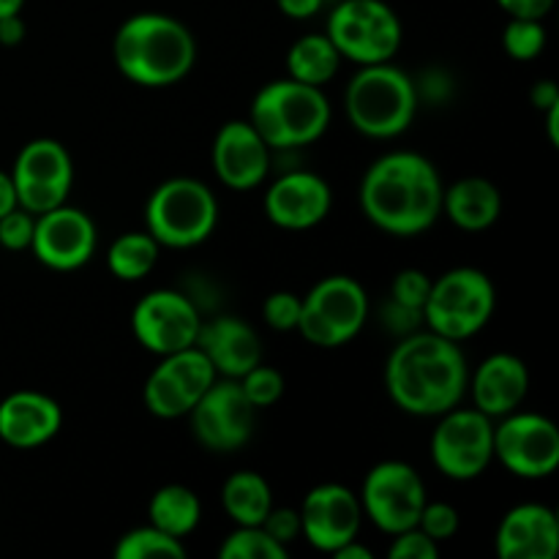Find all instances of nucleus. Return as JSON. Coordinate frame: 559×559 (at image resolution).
I'll list each match as a JSON object with an SVG mask.
<instances>
[{"instance_id": "1", "label": "nucleus", "mask_w": 559, "mask_h": 559, "mask_svg": "<svg viewBox=\"0 0 559 559\" xmlns=\"http://www.w3.org/2000/svg\"><path fill=\"white\" fill-rule=\"evenodd\" d=\"M469 369L459 342L435 331L402 336L385 364V388L402 413L440 418L467 393Z\"/></svg>"}, {"instance_id": "2", "label": "nucleus", "mask_w": 559, "mask_h": 559, "mask_svg": "<svg viewBox=\"0 0 559 559\" xmlns=\"http://www.w3.org/2000/svg\"><path fill=\"white\" fill-rule=\"evenodd\" d=\"M440 173L426 156L393 151L377 158L360 180V207L377 229L413 238L442 216Z\"/></svg>"}, {"instance_id": "3", "label": "nucleus", "mask_w": 559, "mask_h": 559, "mask_svg": "<svg viewBox=\"0 0 559 559\" xmlns=\"http://www.w3.org/2000/svg\"><path fill=\"white\" fill-rule=\"evenodd\" d=\"M112 58L120 74L134 85L169 87L194 69L197 41L175 16L142 11L118 27Z\"/></svg>"}, {"instance_id": "4", "label": "nucleus", "mask_w": 559, "mask_h": 559, "mask_svg": "<svg viewBox=\"0 0 559 559\" xmlns=\"http://www.w3.org/2000/svg\"><path fill=\"white\" fill-rule=\"evenodd\" d=\"M331 102L322 87L293 80H273L251 102L249 123L271 151H293L320 140L331 126Z\"/></svg>"}, {"instance_id": "5", "label": "nucleus", "mask_w": 559, "mask_h": 559, "mask_svg": "<svg viewBox=\"0 0 559 559\" xmlns=\"http://www.w3.org/2000/svg\"><path fill=\"white\" fill-rule=\"evenodd\" d=\"M344 112L355 131L371 140H393L413 126L418 112V87L399 66H360L344 93Z\"/></svg>"}, {"instance_id": "6", "label": "nucleus", "mask_w": 559, "mask_h": 559, "mask_svg": "<svg viewBox=\"0 0 559 559\" xmlns=\"http://www.w3.org/2000/svg\"><path fill=\"white\" fill-rule=\"evenodd\" d=\"M216 194L197 178H169L147 197V233L167 249H191L205 243L216 229Z\"/></svg>"}, {"instance_id": "7", "label": "nucleus", "mask_w": 559, "mask_h": 559, "mask_svg": "<svg viewBox=\"0 0 559 559\" xmlns=\"http://www.w3.org/2000/svg\"><path fill=\"white\" fill-rule=\"evenodd\" d=\"M497 309V289L478 267H453L440 278H431L429 298L424 304V322L429 331L464 342L489 325Z\"/></svg>"}, {"instance_id": "8", "label": "nucleus", "mask_w": 559, "mask_h": 559, "mask_svg": "<svg viewBox=\"0 0 559 559\" xmlns=\"http://www.w3.org/2000/svg\"><path fill=\"white\" fill-rule=\"evenodd\" d=\"M300 300L298 331L314 347H344L369 320V295L353 276L322 278Z\"/></svg>"}, {"instance_id": "9", "label": "nucleus", "mask_w": 559, "mask_h": 559, "mask_svg": "<svg viewBox=\"0 0 559 559\" xmlns=\"http://www.w3.org/2000/svg\"><path fill=\"white\" fill-rule=\"evenodd\" d=\"M328 38L358 66L388 63L402 47V22L382 0H344L328 20Z\"/></svg>"}, {"instance_id": "10", "label": "nucleus", "mask_w": 559, "mask_h": 559, "mask_svg": "<svg viewBox=\"0 0 559 559\" xmlns=\"http://www.w3.org/2000/svg\"><path fill=\"white\" fill-rule=\"evenodd\" d=\"M431 462L451 480L480 478L495 462V420L475 407L442 413L431 435Z\"/></svg>"}, {"instance_id": "11", "label": "nucleus", "mask_w": 559, "mask_h": 559, "mask_svg": "<svg viewBox=\"0 0 559 559\" xmlns=\"http://www.w3.org/2000/svg\"><path fill=\"white\" fill-rule=\"evenodd\" d=\"M358 497L369 522L388 535L418 527V516L429 500L418 469L396 459L374 464L366 473Z\"/></svg>"}, {"instance_id": "12", "label": "nucleus", "mask_w": 559, "mask_h": 559, "mask_svg": "<svg viewBox=\"0 0 559 559\" xmlns=\"http://www.w3.org/2000/svg\"><path fill=\"white\" fill-rule=\"evenodd\" d=\"M11 178H14L16 205L25 207L33 216H41L69 200L74 164L63 142L41 136L22 145L14 158Z\"/></svg>"}, {"instance_id": "13", "label": "nucleus", "mask_w": 559, "mask_h": 559, "mask_svg": "<svg viewBox=\"0 0 559 559\" xmlns=\"http://www.w3.org/2000/svg\"><path fill=\"white\" fill-rule=\"evenodd\" d=\"M495 459L516 478H549L559 467L557 424L546 415L513 409L495 426Z\"/></svg>"}, {"instance_id": "14", "label": "nucleus", "mask_w": 559, "mask_h": 559, "mask_svg": "<svg viewBox=\"0 0 559 559\" xmlns=\"http://www.w3.org/2000/svg\"><path fill=\"white\" fill-rule=\"evenodd\" d=\"M191 429L207 451L229 453L243 448L254 435L257 407L246 399L238 380H216L191 407Z\"/></svg>"}, {"instance_id": "15", "label": "nucleus", "mask_w": 559, "mask_h": 559, "mask_svg": "<svg viewBox=\"0 0 559 559\" xmlns=\"http://www.w3.org/2000/svg\"><path fill=\"white\" fill-rule=\"evenodd\" d=\"M202 317L194 300L178 289H153L131 314L136 342L153 355H169L191 347L200 333Z\"/></svg>"}, {"instance_id": "16", "label": "nucleus", "mask_w": 559, "mask_h": 559, "mask_svg": "<svg viewBox=\"0 0 559 559\" xmlns=\"http://www.w3.org/2000/svg\"><path fill=\"white\" fill-rule=\"evenodd\" d=\"M300 538L309 540L314 549L333 551L338 546L358 538L364 524L360 497L342 484H320L304 497L298 508Z\"/></svg>"}, {"instance_id": "17", "label": "nucleus", "mask_w": 559, "mask_h": 559, "mask_svg": "<svg viewBox=\"0 0 559 559\" xmlns=\"http://www.w3.org/2000/svg\"><path fill=\"white\" fill-rule=\"evenodd\" d=\"M31 251L52 271H76L87 265L96 251V224L85 211L60 205L36 216Z\"/></svg>"}, {"instance_id": "18", "label": "nucleus", "mask_w": 559, "mask_h": 559, "mask_svg": "<svg viewBox=\"0 0 559 559\" xmlns=\"http://www.w3.org/2000/svg\"><path fill=\"white\" fill-rule=\"evenodd\" d=\"M333 194L325 178L309 169H293L284 173L282 178L273 180L265 191V216L276 227L293 229H311L331 213Z\"/></svg>"}, {"instance_id": "19", "label": "nucleus", "mask_w": 559, "mask_h": 559, "mask_svg": "<svg viewBox=\"0 0 559 559\" xmlns=\"http://www.w3.org/2000/svg\"><path fill=\"white\" fill-rule=\"evenodd\" d=\"M213 169L233 191H251L267 178L271 147L249 120H229L213 140Z\"/></svg>"}, {"instance_id": "20", "label": "nucleus", "mask_w": 559, "mask_h": 559, "mask_svg": "<svg viewBox=\"0 0 559 559\" xmlns=\"http://www.w3.org/2000/svg\"><path fill=\"white\" fill-rule=\"evenodd\" d=\"M63 429V409L38 391H14L0 402V440L16 451L47 445Z\"/></svg>"}, {"instance_id": "21", "label": "nucleus", "mask_w": 559, "mask_h": 559, "mask_svg": "<svg viewBox=\"0 0 559 559\" xmlns=\"http://www.w3.org/2000/svg\"><path fill=\"white\" fill-rule=\"evenodd\" d=\"M502 559H555L559 551V522L551 508L522 502L502 516L495 535Z\"/></svg>"}, {"instance_id": "22", "label": "nucleus", "mask_w": 559, "mask_h": 559, "mask_svg": "<svg viewBox=\"0 0 559 559\" xmlns=\"http://www.w3.org/2000/svg\"><path fill=\"white\" fill-rule=\"evenodd\" d=\"M194 344L207 355L216 374L227 377V380H240L262 360L260 336L240 317L224 314L213 317L211 322L202 320Z\"/></svg>"}, {"instance_id": "23", "label": "nucleus", "mask_w": 559, "mask_h": 559, "mask_svg": "<svg viewBox=\"0 0 559 559\" xmlns=\"http://www.w3.org/2000/svg\"><path fill=\"white\" fill-rule=\"evenodd\" d=\"M467 388L473 391L475 409L491 420H500L524 402L530 391V371L519 355L495 353L475 369Z\"/></svg>"}, {"instance_id": "24", "label": "nucleus", "mask_w": 559, "mask_h": 559, "mask_svg": "<svg viewBox=\"0 0 559 559\" xmlns=\"http://www.w3.org/2000/svg\"><path fill=\"white\" fill-rule=\"evenodd\" d=\"M442 213L464 233H484L502 213L500 189L478 175L456 180L442 191Z\"/></svg>"}, {"instance_id": "25", "label": "nucleus", "mask_w": 559, "mask_h": 559, "mask_svg": "<svg viewBox=\"0 0 559 559\" xmlns=\"http://www.w3.org/2000/svg\"><path fill=\"white\" fill-rule=\"evenodd\" d=\"M222 506L238 527H257L273 508V491L260 473L240 469L224 480Z\"/></svg>"}, {"instance_id": "26", "label": "nucleus", "mask_w": 559, "mask_h": 559, "mask_svg": "<svg viewBox=\"0 0 559 559\" xmlns=\"http://www.w3.org/2000/svg\"><path fill=\"white\" fill-rule=\"evenodd\" d=\"M338 69H342V52L328 38V33H309L298 38L287 52L289 76L306 85L325 87L328 82L336 80Z\"/></svg>"}, {"instance_id": "27", "label": "nucleus", "mask_w": 559, "mask_h": 559, "mask_svg": "<svg viewBox=\"0 0 559 559\" xmlns=\"http://www.w3.org/2000/svg\"><path fill=\"white\" fill-rule=\"evenodd\" d=\"M147 516H151L153 527L183 540L200 524L202 502L189 486L167 484L151 497V502H147Z\"/></svg>"}, {"instance_id": "28", "label": "nucleus", "mask_w": 559, "mask_h": 559, "mask_svg": "<svg viewBox=\"0 0 559 559\" xmlns=\"http://www.w3.org/2000/svg\"><path fill=\"white\" fill-rule=\"evenodd\" d=\"M158 240L151 233H126L112 240L107 251V267L120 282H140L156 267Z\"/></svg>"}, {"instance_id": "29", "label": "nucleus", "mask_w": 559, "mask_h": 559, "mask_svg": "<svg viewBox=\"0 0 559 559\" xmlns=\"http://www.w3.org/2000/svg\"><path fill=\"white\" fill-rule=\"evenodd\" d=\"M186 557L183 540L164 530L153 527H134L123 533L115 546V559H180Z\"/></svg>"}, {"instance_id": "30", "label": "nucleus", "mask_w": 559, "mask_h": 559, "mask_svg": "<svg viewBox=\"0 0 559 559\" xmlns=\"http://www.w3.org/2000/svg\"><path fill=\"white\" fill-rule=\"evenodd\" d=\"M145 407L151 409L156 418L178 420L191 413L194 399H191L189 393H186V388L158 364L145 382Z\"/></svg>"}, {"instance_id": "31", "label": "nucleus", "mask_w": 559, "mask_h": 559, "mask_svg": "<svg viewBox=\"0 0 559 559\" xmlns=\"http://www.w3.org/2000/svg\"><path fill=\"white\" fill-rule=\"evenodd\" d=\"M222 559H287L289 549L282 546L278 540H273L271 535L262 530V524L257 527H238L235 533H229L224 538L222 549H218Z\"/></svg>"}, {"instance_id": "32", "label": "nucleus", "mask_w": 559, "mask_h": 559, "mask_svg": "<svg viewBox=\"0 0 559 559\" xmlns=\"http://www.w3.org/2000/svg\"><path fill=\"white\" fill-rule=\"evenodd\" d=\"M502 47L513 60H522V63L535 60L546 47L544 20H516V16H511L506 33H502Z\"/></svg>"}, {"instance_id": "33", "label": "nucleus", "mask_w": 559, "mask_h": 559, "mask_svg": "<svg viewBox=\"0 0 559 559\" xmlns=\"http://www.w3.org/2000/svg\"><path fill=\"white\" fill-rule=\"evenodd\" d=\"M238 382L240 388H243L246 399H249L257 409L273 407V404L284 396L282 371H276L273 366H265L262 360L254 366V369L246 371Z\"/></svg>"}, {"instance_id": "34", "label": "nucleus", "mask_w": 559, "mask_h": 559, "mask_svg": "<svg viewBox=\"0 0 559 559\" xmlns=\"http://www.w3.org/2000/svg\"><path fill=\"white\" fill-rule=\"evenodd\" d=\"M418 530H424L431 540L442 544L451 540L459 533V511L451 502H429L426 500L424 511L418 516Z\"/></svg>"}, {"instance_id": "35", "label": "nucleus", "mask_w": 559, "mask_h": 559, "mask_svg": "<svg viewBox=\"0 0 559 559\" xmlns=\"http://www.w3.org/2000/svg\"><path fill=\"white\" fill-rule=\"evenodd\" d=\"M300 304H304V300H300L295 293L278 289V293L267 295L265 306H262V317H265V322L273 328V331H282V333L298 331Z\"/></svg>"}, {"instance_id": "36", "label": "nucleus", "mask_w": 559, "mask_h": 559, "mask_svg": "<svg viewBox=\"0 0 559 559\" xmlns=\"http://www.w3.org/2000/svg\"><path fill=\"white\" fill-rule=\"evenodd\" d=\"M33 227H36V216L27 213L25 207L16 205L14 211L0 216V246L9 251L31 249Z\"/></svg>"}, {"instance_id": "37", "label": "nucleus", "mask_w": 559, "mask_h": 559, "mask_svg": "<svg viewBox=\"0 0 559 559\" xmlns=\"http://www.w3.org/2000/svg\"><path fill=\"white\" fill-rule=\"evenodd\" d=\"M429 289H431V278L426 276L424 271H418V267H404V271L393 278L391 298L396 300V304L409 306V309L424 311L426 298H429Z\"/></svg>"}, {"instance_id": "38", "label": "nucleus", "mask_w": 559, "mask_h": 559, "mask_svg": "<svg viewBox=\"0 0 559 559\" xmlns=\"http://www.w3.org/2000/svg\"><path fill=\"white\" fill-rule=\"evenodd\" d=\"M388 555H391V559H437L440 557V544L431 540L424 530L409 527L404 533L393 535Z\"/></svg>"}, {"instance_id": "39", "label": "nucleus", "mask_w": 559, "mask_h": 559, "mask_svg": "<svg viewBox=\"0 0 559 559\" xmlns=\"http://www.w3.org/2000/svg\"><path fill=\"white\" fill-rule=\"evenodd\" d=\"M262 530H265L267 535H271L273 540H278L282 546L293 544L295 538H300V516L295 508H276L273 506L271 511H267L265 522H262Z\"/></svg>"}, {"instance_id": "40", "label": "nucleus", "mask_w": 559, "mask_h": 559, "mask_svg": "<svg viewBox=\"0 0 559 559\" xmlns=\"http://www.w3.org/2000/svg\"><path fill=\"white\" fill-rule=\"evenodd\" d=\"M420 322H424V311L396 304L393 298L388 300L385 309H382V325L391 333H396V336H409V333L418 331Z\"/></svg>"}, {"instance_id": "41", "label": "nucleus", "mask_w": 559, "mask_h": 559, "mask_svg": "<svg viewBox=\"0 0 559 559\" xmlns=\"http://www.w3.org/2000/svg\"><path fill=\"white\" fill-rule=\"evenodd\" d=\"M497 3L516 20H544L551 5H555V0H497Z\"/></svg>"}, {"instance_id": "42", "label": "nucleus", "mask_w": 559, "mask_h": 559, "mask_svg": "<svg viewBox=\"0 0 559 559\" xmlns=\"http://www.w3.org/2000/svg\"><path fill=\"white\" fill-rule=\"evenodd\" d=\"M276 3L289 20H311L314 14H320L325 0H276Z\"/></svg>"}, {"instance_id": "43", "label": "nucleus", "mask_w": 559, "mask_h": 559, "mask_svg": "<svg viewBox=\"0 0 559 559\" xmlns=\"http://www.w3.org/2000/svg\"><path fill=\"white\" fill-rule=\"evenodd\" d=\"M25 38V22L20 14L0 16V44L3 47H16Z\"/></svg>"}, {"instance_id": "44", "label": "nucleus", "mask_w": 559, "mask_h": 559, "mask_svg": "<svg viewBox=\"0 0 559 559\" xmlns=\"http://www.w3.org/2000/svg\"><path fill=\"white\" fill-rule=\"evenodd\" d=\"M530 102H533V107L538 109H549L555 107V104L559 102V87L555 80H540L538 85H533V91H530Z\"/></svg>"}, {"instance_id": "45", "label": "nucleus", "mask_w": 559, "mask_h": 559, "mask_svg": "<svg viewBox=\"0 0 559 559\" xmlns=\"http://www.w3.org/2000/svg\"><path fill=\"white\" fill-rule=\"evenodd\" d=\"M16 207V189H14V178L11 173H3L0 169V216H5L9 211Z\"/></svg>"}, {"instance_id": "46", "label": "nucleus", "mask_w": 559, "mask_h": 559, "mask_svg": "<svg viewBox=\"0 0 559 559\" xmlns=\"http://www.w3.org/2000/svg\"><path fill=\"white\" fill-rule=\"evenodd\" d=\"M333 557L336 559H371L374 555H371L369 546L358 544V538H355V540H349V544L338 546V549L333 551Z\"/></svg>"}, {"instance_id": "47", "label": "nucleus", "mask_w": 559, "mask_h": 559, "mask_svg": "<svg viewBox=\"0 0 559 559\" xmlns=\"http://www.w3.org/2000/svg\"><path fill=\"white\" fill-rule=\"evenodd\" d=\"M546 129H549V142L551 145H559V102L555 107L546 109Z\"/></svg>"}, {"instance_id": "48", "label": "nucleus", "mask_w": 559, "mask_h": 559, "mask_svg": "<svg viewBox=\"0 0 559 559\" xmlns=\"http://www.w3.org/2000/svg\"><path fill=\"white\" fill-rule=\"evenodd\" d=\"M25 0H0V16H9V14H20Z\"/></svg>"}]
</instances>
